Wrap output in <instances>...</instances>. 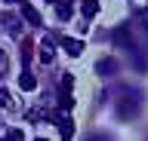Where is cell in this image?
Wrapping results in <instances>:
<instances>
[{"label": "cell", "instance_id": "1", "mask_svg": "<svg viewBox=\"0 0 148 141\" xmlns=\"http://www.w3.org/2000/svg\"><path fill=\"white\" fill-rule=\"evenodd\" d=\"M49 120L59 126V132H62V141H71L74 138V123H71V117L65 111H59V113H49Z\"/></svg>", "mask_w": 148, "mask_h": 141}, {"label": "cell", "instance_id": "2", "mask_svg": "<svg viewBox=\"0 0 148 141\" xmlns=\"http://www.w3.org/2000/svg\"><path fill=\"white\" fill-rule=\"evenodd\" d=\"M71 86H74V80H71L68 74H65V77H62V89H59V107H62L65 113H68V111L74 107V95H71Z\"/></svg>", "mask_w": 148, "mask_h": 141}, {"label": "cell", "instance_id": "3", "mask_svg": "<svg viewBox=\"0 0 148 141\" xmlns=\"http://www.w3.org/2000/svg\"><path fill=\"white\" fill-rule=\"evenodd\" d=\"M62 49L68 55H80L83 52V40H74V37H62Z\"/></svg>", "mask_w": 148, "mask_h": 141}, {"label": "cell", "instance_id": "4", "mask_svg": "<svg viewBox=\"0 0 148 141\" xmlns=\"http://www.w3.org/2000/svg\"><path fill=\"white\" fill-rule=\"evenodd\" d=\"M22 16H25V22H28V25H34V28L43 22V19H40V12H37L34 6H28V3H22Z\"/></svg>", "mask_w": 148, "mask_h": 141}, {"label": "cell", "instance_id": "5", "mask_svg": "<svg viewBox=\"0 0 148 141\" xmlns=\"http://www.w3.org/2000/svg\"><path fill=\"white\" fill-rule=\"evenodd\" d=\"M71 9H74V6H71V0H56V16H59L62 22L71 19Z\"/></svg>", "mask_w": 148, "mask_h": 141}, {"label": "cell", "instance_id": "6", "mask_svg": "<svg viewBox=\"0 0 148 141\" xmlns=\"http://www.w3.org/2000/svg\"><path fill=\"white\" fill-rule=\"evenodd\" d=\"M80 12L86 16V19L99 16V0H83V3H80Z\"/></svg>", "mask_w": 148, "mask_h": 141}, {"label": "cell", "instance_id": "7", "mask_svg": "<svg viewBox=\"0 0 148 141\" xmlns=\"http://www.w3.org/2000/svg\"><path fill=\"white\" fill-rule=\"evenodd\" d=\"M18 86H22L25 92H31V89H34V86H37L34 74H31V71H22V77H18Z\"/></svg>", "mask_w": 148, "mask_h": 141}, {"label": "cell", "instance_id": "8", "mask_svg": "<svg viewBox=\"0 0 148 141\" xmlns=\"http://www.w3.org/2000/svg\"><path fill=\"white\" fill-rule=\"evenodd\" d=\"M53 55H56L53 43H43V46H40V58H43V65H49V61H53Z\"/></svg>", "mask_w": 148, "mask_h": 141}, {"label": "cell", "instance_id": "9", "mask_svg": "<svg viewBox=\"0 0 148 141\" xmlns=\"http://www.w3.org/2000/svg\"><path fill=\"white\" fill-rule=\"evenodd\" d=\"M111 71H114L111 58H102V61H99V74H111Z\"/></svg>", "mask_w": 148, "mask_h": 141}, {"label": "cell", "instance_id": "10", "mask_svg": "<svg viewBox=\"0 0 148 141\" xmlns=\"http://www.w3.org/2000/svg\"><path fill=\"white\" fill-rule=\"evenodd\" d=\"M18 138H22V132H18V129H9V132H6V138H3V141H18Z\"/></svg>", "mask_w": 148, "mask_h": 141}, {"label": "cell", "instance_id": "11", "mask_svg": "<svg viewBox=\"0 0 148 141\" xmlns=\"http://www.w3.org/2000/svg\"><path fill=\"white\" fill-rule=\"evenodd\" d=\"M0 104H3V107L9 104V92H6V89H0Z\"/></svg>", "mask_w": 148, "mask_h": 141}, {"label": "cell", "instance_id": "12", "mask_svg": "<svg viewBox=\"0 0 148 141\" xmlns=\"http://www.w3.org/2000/svg\"><path fill=\"white\" fill-rule=\"evenodd\" d=\"M3 71H6V55L0 52V74H3Z\"/></svg>", "mask_w": 148, "mask_h": 141}, {"label": "cell", "instance_id": "13", "mask_svg": "<svg viewBox=\"0 0 148 141\" xmlns=\"http://www.w3.org/2000/svg\"><path fill=\"white\" fill-rule=\"evenodd\" d=\"M9 3H25V0H9Z\"/></svg>", "mask_w": 148, "mask_h": 141}, {"label": "cell", "instance_id": "14", "mask_svg": "<svg viewBox=\"0 0 148 141\" xmlns=\"http://www.w3.org/2000/svg\"><path fill=\"white\" fill-rule=\"evenodd\" d=\"M34 141H46V138H34Z\"/></svg>", "mask_w": 148, "mask_h": 141}, {"label": "cell", "instance_id": "15", "mask_svg": "<svg viewBox=\"0 0 148 141\" xmlns=\"http://www.w3.org/2000/svg\"><path fill=\"white\" fill-rule=\"evenodd\" d=\"M49 3H56V0H49Z\"/></svg>", "mask_w": 148, "mask_h": 141}]
</instances>
